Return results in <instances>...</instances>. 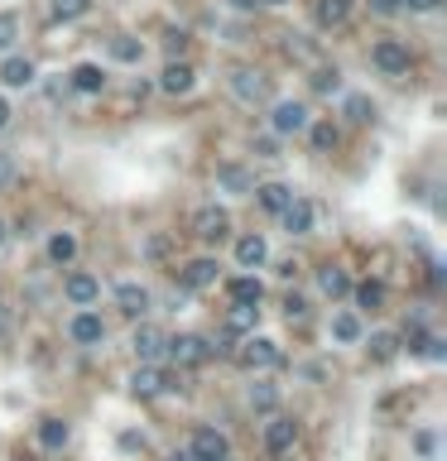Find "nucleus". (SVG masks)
<instances>
[{"mask_svg":"<svg viewBox=\"0 0 447 461\" xmlns=\"http://www.w3.org/2000/svg\"><path fill=\"white\" fill-rule=\"evenodd\" d=\"M164 356H169L179 370H188V365H203L212 361V341L197 337V332H183V337H164Z\"/></svg>","mask_w":447,"mask_h":461,"instance_id":"f257e3e1","label":"nucleus"},{"mask_svg":"<svg viewBox=\"0 0 447 461\" xmlns=\"http://www.w3.org/2000/svg\"><path fill=\"white\" fill-rule=\"evenodd\" d=\"M131 389L140 399H155V394H164V389H183V380L173 370H159V365L149 361V365H140V370L131 375Z\"/></svg>","mask_w":447,"mask_h":461,"instance_id":"f03ea898","label":"nucleus"},{"mask_svg":"<svg viewBox=\"0 0 447 461\" xmlns=\"http://www.w3.org/2000/svg\"><path fill=\"white\" fill-rule=\"evenodd\" d=\"M371 63L380 68L385 77H404L414 58H409V49H404V44H399V39H380V44H375V49H371Z\"/></svg>","mask_w":447,"mask_h":461,"instance_id":"7ed1b4c3","label":"nucleus"},{"mask_svg":"<svg viewBox=\"0 0 447 461\" xmlns=\"http://www.w3.org/2000/svg\"><path fill=\"white\" fill-rule=\"evenodd\" d=\"M231 91H236L245 106H265L269 101V77L255 73V68H236V73H231Z\"/></svg>","mask_w":447,"mask_h":461,"instance_id":"20e7f679","label":"nucleus"},{"mask_svg":"<svg viewBox=\"0 0 447 461\" xmlns=\"http://www.w3.org/2000/svg\"><path fill=\"white\" fill-rule=\"evenodd\" d=\"M236 361L245 365V370H269V365H279V346H275L269 337H251V341L236 351Z\"/></svg>","mask_w":447,"mask_h":461,"instance_id":"39448f33","label":"nucleus"},{"mask_svg":"<svg viewBox=\"0 0 447 461\" xmlns=\"http://www.w3.org/2000/svg\"><path fill=\"white\" fill-rule=\"evenodd\" d=\"M269 125H275V135H299V130H308V106L303 101H279L275 111H269Z\"/></svg>","mask_w":447,"mask_h":461,"instance_id":"423d86ee","label":"nucleus"},{"mask_svg":"<svg viewBox=\"0 0 447 461\" xmlns=\"http://www.w3.org/2000/svg\"><path fill=\"white\" fill-rule=\"evenodd\" d=\"M0 82H5V87H34V82H39V68H34V58H25V53H5Z\"/></svg>","mask_w":447,"mask_h":461,"instance_id":"0eeeda50","label":"nucleus"},{"mask_svg":"<svg viewBox=\"0 0 447 461\" xmlns=\"http://www.w3.org/2000/svg\"><path fill=\"white\" fill-rule=\"evenodd\" d=\"M293 442H299V423L284 418V413H275V418H269V428H265V447H269V457H284Z\"/></svg>","mask_w":447,"mask_h":461,"instance_id":"6e6552de","label":"nucleus"},{"mask_svg":"<svg viewBox=\"0 0 447 461\" xmlns=\"http://www.w3.org/2000/svg\"><path fill=\"white\" fill-rule=\"evenodd\" d=\"M227 231H231L227 207H203L193 217V235H203V241H227Z\"/></svg>","mask_w":447,"mask_h":461,"instance_id":"1a4fd4ad","label":"nucleus"},{"mask_svg":"<svg viewBox=\"0 0 447 461\" xmlns=\"http://www.w3.org/2000/svg\"><path fill=\"white\" fill-rule=\"evenodd\" d=\"M131 351H135V361L140 365H149V361H159L164 356V332L159 327H135V337H131Z\"/></svg>","mask_w":447,"mask_h":461,"instance_id":"9d476101","label":"nucleus"},{"mask_svg":"<svg viewBox=\"0 0 447 461\" xmlns=\"http://www.w3.org/2000/svg\"><path fill=\"white\" fill-rule=\"evenodd\" d=\"M193 82H197V73L179 58V63H169L159 73V91H169V97H188V91H193Z\"/></svg>","mask_w":447,"mask_h":461,"instance_id":"9b49d317","label":"nucleus"},{"mask_svg":"<svg viewBox=\"0 0 447 461\" xmlns=\"http://www.w3.org/2000/svg\"><path fill=\"white\" fill-rule=\"evenodd\" d=\"M193 457H197V461H217V457H231V442H227V433H217V428H197V437H193Z\"/></svg>","mask_w":447,"mask_h":461,"instance_id":"f8f14e48","label":"nucleus"},{"mask_svg":"<svg viewBox=\"0 0 447 461\" xmlns=\"http://www.w3.org/2000/svg\"><path fill=\"white\" fill-rule=\"evenodd\" d=\"M149 303H155V298H149L145 283H121V289H116V307H121L125 317H145Z\"/></svg>","mask_w":447,"mask_h":461,"instance_id":"ddd939ff","label":"nucleus"},{"mask_svg":"<svg viewBox=\"0 0 447 461\" xmlns=\"http://www.w3.org/2000/svg\"><path fill=\"white\" fill-rule=\"evenodd\" d=\"M351 15V0H313V25L317 29H342Z\"/></svg>","mask_w":447,"mask_h":461,"instance_id":"4468645a","label":"nucleus"},{"mask_svg":"<svg viewBox=\"0 0 447 461\" xmlns=\"http://www.w3.org/2000/svg\"><path fill=\"white\" fill-rule=\"evenodd\" d=\"M68 332H73V341H77V346H97V341H106V322H101L97 313H77Z\"/></svg>","mask_w":447,"mask_h":461,"instance_id":"2eb2a0df","label":"nucleus"},{"mask_svg":"<svg viewBox=\"0 0 447 461\" xmlns=\"http://www.w3.org/2000/svg\"><path fill=\"white\" fill-rule=\"evenodd\" d=\"M63 293H68V298H73L77 307H92V303L101 298V283L92 279V274H82V269H77V274H68V283H63Z\"/></svg>","mask_w":447,"mask_h":461,"instance_id":"dca6fc26","label":"nucleus"},{"mask_svg":"<svg viewBox=\"0 0 447 461\" xmlns=\"http://www.w3.org/2000/svg\"><path fill=\"white\" fill-rule=\"evenodd\" d=\"M279 221H284L289 235H308L313 231V203H303V197H293V203L279 211Z\"/></svg>","mask_w":447,"mask_h":461,"instance_id":"f3484780","label":"nucleus"},{"mask_svg":"<svg viewBox=\"0 0 447 461\" xmlns=\"http://www.w3.org/2000/svg\"><path fill=\"white\" fill-rule=\"evenodd\" d=\"M217 259H193V265H183V274H179V283H183V289H207V283H217Z\"/></svg>","mask_w":447,"mask_h":461,"instance_id":"a211bd4d","label":"nucleus"},{"mask_svg":"<svg viewBox=\"0 0 447 461\" xmlns=\"http://www.w3.org/2000/svg\"><path fill=\"white\" fill-rule=\"evenodd\" d=\"M251 193H255V203H260L265 211H275V217L293 203V187L289 183H260V187H251Z\"/></svg>","mask_w":447,"mask_h":461,"instance_id":"6ab92c4d","label":"nucleus"},{"mask_svg":"<svg viewBox=\"0 0 447 461\" xmlns=\"http://www.w3.org/2000/svg\"><path fill=\"white\" fill-rule=\"evenodd\" d=\"M236 259H241V269H260L265 259H269V245H265V235H241L236 241Z\"/></svg>","mask_w":447,"mask_h":461,"instance_id":"aec40b11","label":"nucleus"},{"mask_svg":"<svg viewBox=\"0 0 447 461\" xmlns=\"http://www.w3.org/2000/svg\"><path fill=\"white\" fill-rule=\"evenodd\" d=\"M68 82H73V91H87V97H97V91L106 87V73L97 63H77L73 73H68Z\"/></svg>","mask_w":447,"mask_h":461,"instance_id":"412c9836","label":"nucleus"},{"mask_svg":"<svg viewBox=\"0 0 447 461\" xmlns=\"http://www.w3.org/2000/svg\"><path fill=\"white\" fill-rule=\"evenodd\" d=\"M317 289H323L327 293V298H347V293H351V279H347V269H337V265H323V269H317Z\"/></svg>","mask_w":447,"mask_h":461,"instance_id":"4be33fe9","label":"nucleus"},{"mask_svg":"<svg viewBox=\"0 0 447 461\" xmlns=\"http://www.w3.org/2000/svg\"><path fill=\"white\" fill-rule=\"evenodd\" d=\"M227 293H231V303H255L260 307V298H265V283L255 279V274H236L227 283Z\"/></svg>","mask_w":447,"mask_h":461,"instance_id":"5701e85b","label":"nucleus"},{"mask_svg":"<svg viewBox=\"0 0 447 461\" xmlns=\"http://www.w3.org/2000/svg\"><path fill=\"white\" fill-rule=\"evenodd\" d=\"M255 322H260V307H255V303H236V307L227 313V332H231V337L255 332Z\"/></svg>","mask_w":447,"mask_h":461,"instance_id":"b1692460","label":"nucleus"},{"mask_svg":"<svg viewBox=\"0 0 447 461\" xmlns=\"http://www.w3.org/2000/svg\"><path fill=\"white\" fill-rule=\"evenodd\" d=\"M68 437H73V428H68L63 418H39V442L49 447V452H63Z\"/></svg>","mask_w":447,"mask_h":461,"instance_id":"393cba45","label":"nucleus"},{"mask_svg":"<svg viewBox=\"0 0 447 461\" xmlns=\"http://www.w3.org/2000/svg\"><path fill=\"white\" fill-rule=\"evenodd\" d=\"M366 351H371V361H375V365H390V361L399 356V337H395V332H375Z\"/></svg>","mask_w":447,"mask_h":461,"instance_id":"a878e982","label":"nucleus"},{"mask_svg":"<svg viewBox=\"0 0 447 461\" xmlns=\"http://www.w3.org/2000/svg\"><path fill=\"white\" fill-rule=\"evenodd\" d=\"M217 183L231 187V193H251V187H255V179L241 169V163H221V169H217Z\"/></svg>","mask_w":447,"mask_h":461,"instance_id":"bb28decb","label":"nucleus"},{"mask_svg":"<svg viewBox=\"0 0 447 461\" xmlns=\"http://www.w3.org/2000/svg\"><path fill=\"white\" fill-rule=\"evenodd\" d=\"M111 58H116V63H140V58H145V44L131 39V34H116V39H111Z\"/></svg>","mask_w":447,"mask_h":461,"instance_id":"cd10ccee","label":"nucleus"},{"mask_svg":"<svg viewBox=\"0 0 447 461\" xmlns=\"http://www.w3.org/2000/svg\"><path fill=\"white\" fill-rule=\"evenodd\" d=\"M251 409H255V413H275V409H279V389L269 385V380H255V385H251Z\"/></svg>","mask_w":447,"mask_h":461,"instance_id":"c85d7f7f","label":"nucleus"},{"mask_svg":"<svg viewBox=\"0 0 447 461\" xmlns=\"http://www.w3.org/2000/svg\"><path fill=\"white\" fill-rule=\"evenodd\" d=\"M351 293H356V303L366 307V313H380V303H385V283L366 279V283H351Z\"/></svg>","mask_w":447,"mask_h":461,"instance_id":"c756f323","label":"nucleus"},{"mask_svg":"<svg viewBox=\"0 0 447 461\" xmlns=\"http://www.w3.org/2000/svg\"><path fill=\"white\" fill-rule=\"evenodd\" d=\"M337 145H342V130H337L332 121H317L313 125V149L327 154V149H337Z\"/></svg>","mask_w":447,"mask_h":461,"instance_id":"7c9ffc66","label":"nucleus"},{"mask_svg":"<svg viewBox=\"0 0 447 461\" xmlns=\"http://www.w3.org/2000/svg\"><path fill=\"white\" fill-rule=\"evenodd\" d=\"M77 255V235H68V231H58L53 241H49V259L53 265H68V259Z\"/></svg>","mask_w":447,"mask_h":461,"instance_id":"2f4dec72","label":"nucleus"},{"mask_svg":"<svg viewBox=\"0 0 447 461\" xmlns=\"http://www.w3.org/2000/svg\"><path fill=\"white\" fill-rule=\"evenodd\" d=\"M20 44V15H10V10H0V53H10Z\"/></svg>","mask_w":447,"mask_h":461,"instance_id":"473e14b6","label":"nucleus"},{"mask_svg":"<svg viewBox=\"0 0 447 461\" xmlns=\"http://www.w3.org/2000/svg\"><path fill=\"white\" fill-rule=\"evenodd\" d=\"M332 337L351 346V341H361V322H356L351 313H337V317H332Z\"/></svg>","mask_w":447,"mask_h":461,"instance_id":"72a5a7b5","label":"nucleus"},{"mask_svg":"<svg viewBox=\"0 0 447 461\" xmlns=\"http://www.w3.org/2000/svg\"><path fill=\"white\" fill-rule=\"evenodd\" d=\"M53 20H63V25H68V20H82V15H87V10H92V0H53Z\"/></svg>","mask_w":447,"mask_h":461,"instance_id":"f704fd0d","label":"nucleus"},{"mask_svg":"<svg viewBox=\"0 0 447 461\" xmlns=\"http://www.w3.org/2000/svg\"><path fill=\"white\" fill-rule=\"evenodd\" d=\"M347 115L366 125V121H375V101H371V97H361V91H351V97H347Z\"/></svg>","mask_w":447,"mask_h":461,"instance_id":"c9c22d12","label":"nucleus"},{"mask_svg":"<svg viewBox=\"0 0 447 461\" xmlns=\"http://www.w3.org/2000/svg\"><path fill=\"white\" fill-rule=\"evenodd\" d=\"M313 91H323V97L342 91V73H337V68H317V73H313Z\"/></svg>","mask_w":447,"mask_h":461,"instance_id":"e433bc0d","label":"nucleus"},{"mask_svg":"<svg viewBox=\"0 0 447 461\" xmlns=\"http://www.w3.org/2000/svg\"><path fill=\"white\" fill-rule=\"evenodd\" d=\"M284 317H289V322H303V317H308V298L289 293V298H284Z\"/></svg>","mask_w":447,"mask_h":461,"instance_id":"4c0bfd02","label":"nucleus"},{"mask_svg":"<svg viewBox=\"0 0 447 461\" xmlns=\"http://www.w3.org/2000/svg\"><path fill=\"white\" fill-rule=\"evenodd\" d=\"M164 53H169V58H183V53H188V34H179V29L164 34Z\"/></svg>","mask_w":447,"mask_h":461,"instance_id":"58836bf2","label":"nucleus"},{"mask_svg":"<svg viewBox=\"0 0 447 461\" xmlns=\"http://www.w3.org/2000/svg\"><path fill=\"white\" fill-rule=\"evenodd\" d=\"M49 97H53V101H68V97H73V82H68V77H58L53 87H49Z\"/></svg>","mask_w":447,"mask_h":461,"instance_id":"ea45409f","label":"nucleus"},{"mask_svg":"<svg viewBox=\"0 0 447 461\" xmlns=\"http://www.w3.org/2000/svg\"><path fill=\"white\" fill-rule=\"evenodd\" d=\"M255 159H279V145L275 139H255Z\"/></svg>","mask_w":447,"mask_h":461,"instance_id":"a19ab883","label":"nucleus"},{"mask_svg":"<svg viewBox=\"0 0 447 461\" xmlns=\"http://www.w3.org/2000/svg\"><path fill=\"white\" fill-rule=\"evenodd\" d=\"M10 179H15V159H10L5 149H0V187H5Z\"/></svg>","mask_w":447,"mask_h":461,"instance_id":"79ce46f5","label":"nucleus"},{"mask_svg":"<svg viewBox=\"0 0 447 461\" xmlns=\"http://www.w3.org/2000/svg\"><path fill=\"white\" fill-rule=\"evenodd\" d=\"M121 447H125V452H145V437H140V433H121Z\"/></svg>","mask_w":447,"mask_h":461,"instance_id":"37998d69","label":"nucleus"},{"mask_svg":"<svg viewBox=\"0 0 447 461\" xmlns=\"http://www.w3.org/2000/svg\"><path fill=\"white\" fill-rule=\"evenodd\" d=\"M375 10H380V15H395V10H404V0H371Z\"/></svg>","mask_w":447,"mask_h":461,"instance_id":"c03bdc74","label":"nucleus"},{"mask_svg":"<svg viewBox=\"0 0 447 461\" xmlns=\"http://www.w3.org/2000/svg\"><path fill=\"white\" fill-rule=\"evenodd\" d=\"M404 5H409V10H423V15H428V10H438L443 0H404Z\"/></svg>","mask_w":447,"mask_h":461,"instance_id":"a18cd8bd","label":"nucleus"},{"mask_svg":"<svg viewBox=\"0 0 447 461\" xmlns=\"http://www.w3.org/2000/svg\"><path fill=\"white\" fill-rule=\"evenodd\" d=\"M275 269H279V279H293V274H299V265H293V259H279Z\"/></svg>","mask_w":447,"mask_h":461,"instance_id":"49530a36","label":"nucleus"},{"mask_svg":"<svg viewBox=\"0 0 447 461\" xmlns=\"http://www.w3.org/2000/svg\"><path fill=\"white\" fill-rule=\"evenodd\" d=\"M169 461H197V457H193V447H173Z\"/></svg>","mask_w":447,"mask_h":461,"instance_id":"de8ad7c7","label":"nucleus"},{"mask_svg":"<svg viewBox=\"0 0 447 461\" xmlns=\"http://www.w3.org/2000/svg\"><path fill=\"white\" fill-rule=\"evenodd\" d=\"M5 125H10V101L0 97V130H5Z\"/></svg>","mask_w":447,"mask_h":461,"instance_id":"09e8293b","label":"nucleus"},{"mask_svg":"<svg viewBox=\"0 0 447 461\" xmlns=\"http://www.w3.org/2000/svg\"><path fill=\"white\" fill-rule=\"evenodd\" d=\"M231 5H236V10H255V0H231Z\"/></svg>","mask_w":447,"mask_h":461,"instance_id":"8fccbe9b","label":"nucleus"},{"mask_svg":"<svg viewBox=\"0 0 447 461\" xmlns=\"http://www.w3.org/2000/svg\"><path fill=\"white\" fill-rule=\"evenodd\" d=\"M255 5H289V0H255Z\"/></svg>","mask_w":447,"mask_h":461,"instance_id":"3c124183","label":"nucleus"},{"mask_svg":"<svg viewBox=\"0 0 447 461\" xmlns=\"http://www.w3.org/2000/svg\"><path fill=\"white\" fill-rule=\"evenodd\" d=\"M0 245H5V221H0Z\"/></svg>","mask_w":447,"mask_h":461,"instance_id":"603ef678","label":"nucleus"},{"mask_svg":"<svg viewBox=\"0 0 447 461\" xmlns=\"http://www.w3.org/2000/svg\"><path fill=\"white\" fill-rule=\"evenodd\" d=\"M217 461H231V457H217Z\"/></svg>","mask_w":447,"mask_h":461,"instance_id":"864d4df0","label":"nucleus"}]
</instances>
